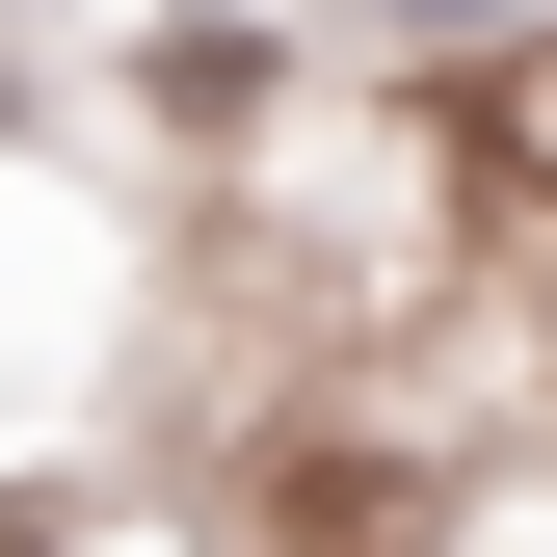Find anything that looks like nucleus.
I'll list each match as a JSON object with an SVG mask.
<instances>
[{
    "mask_svg": "<svg viewBox=\"0 0 557 557\" xmlns=\"http://www.w3.org/2000/svg\"><path fill=\"white\" fill-rule=\"evenodd\" d=\"M133 107H160V133H265V107H293V53H265L239 0H160V27H133Z\"/></svg>",
    "mask_w": 557,
    "mask_h": 557,
    "instance_id": "f257e3e1",
    "label": "nucleus"
},
{
    "mask_svg": "<svg viewBox=\"0 0 557 557\" xmlns=\"http://www.w3.org/2000/svg\"><path fill=\"white\" fill-rule=\"evenodd\" d=\"M372 27H425V53H478V27H531V0H372Z\"/></svg>",
    "mask_w": 557,
    "mask_h": 557,
    "instance_id": "f03ea898",
    "label": "nucleus"
},
{
    "mask_svg": "<svg viewBox=\"0 0 557 557\" xmlns=\"http://www.w3.org/2000/svg\"><path fill=\"white\" fill-rule=\"evenodd\" d=\"M0 107H27V81H0Z\"/></svg>",
    "mask_w": 557,
    "mask_h": 557,
    "instance_id": "7ed1b4c3",
    "label": "nucleus"
}]
</instances>
